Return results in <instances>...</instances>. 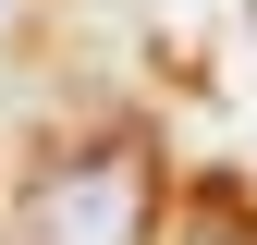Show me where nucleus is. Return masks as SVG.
<instances>
[{"instance_id": "nucleus-1", "label": "nucleus", "mask_w": 257, "mask_h": 245, "mask_svg": "<svg viewBox=\"0 0 257 245\" xmlns=\"http://www.w3.org/2000/svg\"><path fill=\"white\" fill-rule=\"evenodd\" d=\"M25 245H159V147L135 122L61 147V160L25 184Z\"/></svg>"}, {"instance_id": "nucleus-2", "label": "nucleus", "mask_w": 257, "mask_h": 245, "mask_svg": "<svg viewBox=\"0 0 257 245\" xmlns=\"http://www.w3.org/2000/svg\"><path fill=\"white\" fill-rule=\"evenodd\" d=\"M208 245H233V233H208Z\"/></svg>"}]
</instances>
